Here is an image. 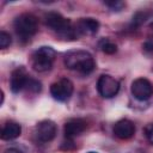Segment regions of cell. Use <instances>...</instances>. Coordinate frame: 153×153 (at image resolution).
<instances>
[{
	"mask_svg": "<svg viewBox=\"0 0 153 153\" xmlns=\"http://www.w3.org/2000/svg\"><path fill=\"white\" fill-rule=\"evenodd\" d=\"M65 66L81 74H90L96 67L93 56L86 50H71L65 55Z\"/></svg>",
	"mask_w": 153,
	"mask_h": 153,
	"instance_id": "cell-1",
	"label": "cell"
},
{
	"mask_svg": "<svg viewBox=\"0 0 153 153\" xmlns=\"http://www.w3.org/2000/svg\"><path fill=\"white\" fill-rule=\"evenodd\" d=\"M44 23L63 39H76L78 37L75 29L72 27L71 20L57 12H48L44 16Z\"/></svg>",
	"mask_w": 153,
	"mask_h": 153,
	"instance_id": "cell-2",
	"label": "cell"
},
{
	"mask_svg": "<svg viewBox=\"0 0 153 153\" xmlns=\"http://www.w3.org/2000/svg\"><path fill=\"white\" fill-rule=\"evenodd\" d=\"M13 27L20 39L29 41L38 30V20L31 13H22L14 19Z\"/></svg>",
	"mask_w": 153,
	"mask_h": 153,
	"instance_id": "cell-3",
	"label": "cell"
},
{
	"mask_svg": "<svg viewBox=\"0 0 153 153\" xmlns=\"http://www.w3.org/2000/svg\"><path fill=\"white\" fill-rule=\"evenodd\" d=\"M55 57H56V53L51 47H47V45L39 47L31 55V67L39 73L47 72L53 67Z\"/></svg>",
	"mask_w": 153,
	"mask_h": 153,
	"instance_id": "cell-4",
	"label": "cell"
},
{
	"mask_svg": "<svg viewBox=\"0 0 153 153\" xmlns=\"http://www.w3.org/2000/svg\"><path fill=\"white\" fill-rule=\"evenodd\" d=\"M74 86L73 82L67 78H61L57 81L53 82L50 86V93L53 98L57 102H66L71 98Z\"/></svg>",
	"mask_w": 153,
	"mask_h": 153,
	"instance_id": "cell-5",
	"label": "cell"
},
{
	"mask_svg": "<svg viewBox=\"0 0 153 153\" xmlns=\"http://www.w3.org/2000/svg\"><path fill=\"white\" fill-rule=\"evenodd\" d=\"M97 90L103 98H112L120 91V82L109 74H103L97 81Z\"/></svg>",
	"mask_w": 153,
	"mask_h": 153,
	"instance_id": "cell-6",
	"label": "cell"
},
{
	"mask_svg": "<svg viewBox=\"0 0 153 153\" xmlns=\"http://www.w3.org/2000/svg\"><path fill=\"white\" fill-rule=\"evenodd\" d=\"M130 92L137 100H147L153 94V85L146 78H137L131 82Z\"/></svg>",
	"mask_w": 153,
	"mask_h": 153,
	"instance_id": "cell-7",
	"label": "cell"
},
{
	"mask_svg": "<svg viewBox=\"0 0 153 153\" xmlns=\"http://www.w3.org/2000/svg\"><path fill=\"white\" fill-rule=\"evenodd\" d=\"M57 133V127L51 120H43L35 127V135L41 142H50L54 140Z\"/></svg>",
	"mask_w": 153,
	"mask_h": 153,
	"instance_id": "cell-8",
	"label": "cell"
},
{
	"mask_svg": "<svg viewBox=\"0 0 153 153\" xmlns=\"http://www.w3.org/2000/svg\"><path fill=\"white\" fill-rule=\"evenodd\" d=\"M30 76L26 72V69L24 67H18L16 68L12 74H11V78H10V87H11V91L13 93H19L22 90H24L27 85V81H29Z\"/></svg>",
	"mask_w": 153,
	"mask_h": 153,
	"instance_id": "cell-9",
	"label": "cell"
},
{
	"mask_svg": "<svg viewBox=\"0 0 153 153\" xmlns=\"http://www.w3.org/2000/svg\"><path fill=\"white\" fill-rule=\"evenodd\" d=\"M87 128V122L82 118H71L65 123L63 134L67 140H72L75 136L81 135Z\"/></svg>",
	"mask_w": 153,
	"mask_h": 153,
	"instance_id": "cell-10",
	"label": "cell"
},
{
	"mask_svg": "<svg viewBox=\"0 0 153 153\" xmlns=\"http://www.w3.org/2000/svg\"><path fill=\"white\" fill-rule=\"evenodd\" d=\"M75 31L79 35L84 36H92L98 32L99 29V22L94 18L87 17V18H80L75 24Z\"/></svg>",
	"mask_w": 153,
	"mask_h": 153,
	"instance_id": "cell-11",
	"label": "cell"
},
{
	"mask_svg": "<svg viewBox=\"0 0 153 153\" xmlns=\"http://www.w3.org/2000/svg\"><path fill=\"white\" fill-rule=\"evenodd\" d=\"M114 134L121 140H128L135 134V124L127 118L120 120L114 126Z\"/></svg>",
	"mask_w": 153,
	"mask_h": 153,
	"instance_id": "cell-12",
	"label": "cell"
},
{
	"mask_svg": "<svg viewBox=\"0 0 153 153\" xmlns=\"http://www.w3.org/2000/svg\"><path fill=\"white\" fill-rule=\"evenodd\" d=\"M22 133V127L19 123L13 122V121H8L4 124L2 129H1V139L2 140H13L17 139Z\"/></svg>",
	"mask_w": 153,
	"mask_h": 153,
	"instance_id": "cell-13",
	"label": "cell"
},
{
	"mask_svg": "<svg viewBox=\"0 0 153 153\" xmlns=\"http://www.w3.org/2000/svg\"><path fill=\"white\" fill-rule=\"evenodd\" d=\"M99 47H100V49H102L105 54H109V55L115 54V53L117 51V45H116L115 43H112L111 41L106 39V38H105V39H103V41L100 42Z\"/></svg>",
	"mask_w": 153,
	"mask_h": 153,
	"instance_id": "cell-14",
	"label": "cell"
},
{
	"mask_svg": "<svg viewBox=\"0 0 153 153\" xmlns=\"http://www.w3.org/2000/svg\"><path fill=\"white\" fill-rule=\"evenodd\" d=\"M147 18H148V13H147L146 11H139V12H136V13L133 16L131 24H133L134 26H140V25H142V24L146 22Z\"/></svg>",
	"mask_w": 153,
	"mask_h": 153,
	"instance_id": "cell-15",
	"label": "cell"
},
{
	"mask_svg": "<svg viewBox=\"0 0 153 153\" xmlns=\"http://www.w3.org/2000/svg\"><path fill=\"white\" fill-rule=\"evenodd\" d=\"M12 42V38H11V35L6 31H0V48L1 49H5L7 48Z\"/></svg>",
	"mask_w": 153,
	"mask_h": 153,
	"instance_id": "cell-16",
	"label": "cell"
},
{
	"mask_svg": "<svg viewBox=\"0 0 153 153\" xmlns=\"http://www.w3.org/2000/svg\"><path fill=\"white\" fill-rule=\"evenodd\" d=\"M25 88H29V90H30L31 92H33V93H38V92L41 91V88H42V85H41V82H39L38 80L30 78Z\"/></svg>",
	"mask_w": 153,
	"mask_h": 153,
	"instance_id": "cell-17",
	"label": "cell"
},
{
	"mask_svg": "<svg viewBox=\"0 0 153 153\" xmlns=\"http://www.w3.org/2000/svg\"><path fill=\"white\" fill-rule=\"evenodd\" d=\"M104 5L108 6L112 11H121L124 7V2L122 1H105Z\"/></svg>",
	"mask_w": 153,
	"mask_h": 153,
	"instance_id": "cell-18",
	"label": "cell"
},
{
	"mask_svg": "<svg viewBox=\"0 0 153 153\" xmlns=\"http://www.w3.org/2000/svg\"><path fill=\"white\" fill-rule=\"evenodd\" d=\"M145 135H146L147 140L151 143H153V123H149V124L146 126V128H145Z\"/></svg>",
	"mask_w": 153,
	"mask_h": 153,
	"instance_id": "cell-19",
	"label": "cell"
},
{
	"mask_svg": "<svg viewBox=\"0 0 153 153\" xmlns=\"http://www.w3.org/2000/svg\"><path fill=\"white\" fill-rule=\"evenodd\" d=\"M4 153H24V152L17 147H10V148H6Z\"/></svg>",
	"mask_w": 153,
	"mask_h": 153,
	"instance_id": "cell-20",
	"label": "cell"
},
{
	"mask_svg": "<svg viewBox=\"0 0 153 153\" xmlns=\"http://www.w3.org/2000/svg\"><path fill=\"white\" fill-rule=\"evenodd\" d=\"M87 153H97V152H87Z\"/></svg>",
	"mask_w": 153,
	"mask_h": 153,
	"instance_id": "cell-21",
	"label": "cell"
}]
</instances>
